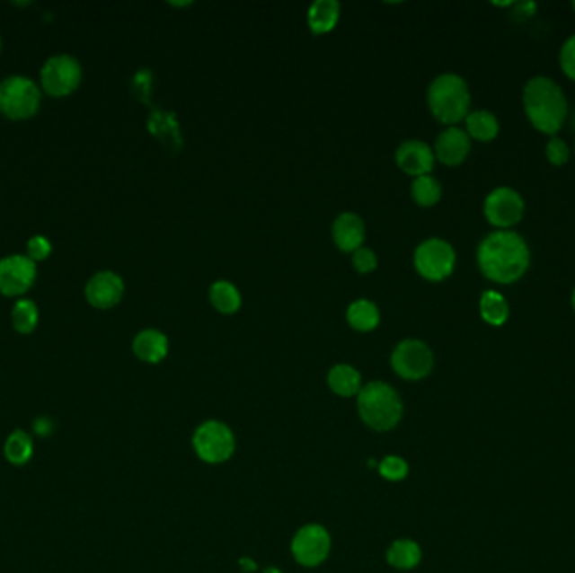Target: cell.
<instances>
[{"label":"cell","mask_w":575,"mask_h":573,"mask_svg":"<svg viewBox=\"0 0 575 573\" xmlns=\"http://www.w3.org/2000/svg\"><path fill=\"white\" fill-rule=\"evenodd\" d=\"M523 110L534 128L555 137L567 119L569 103L557 81L547 76H534L523 88Z\"/></svg>","instance_id":"cell-2"},{"label":"cell","mask_w":575,"mask_h":573,"mask_svg":"<svg viewBox=\"0 0 575 573\" xmlns=\"http://www.w3.org/2000/svg\"><path fill=\"white\" fill-rule=\"evenodd\" d=\"M330 543V534L323 526L306 525L295 534L291 550L298 563L305 567H316L327 559Z\"/></svg>","instance_id":"cell-11"},{"label":"cell","mask_w":575,"mask_h":573,"mask_svg":"<svg viewBox=\"0 0 575 573\" xmlns=\"http://www.w3.org/2000/svg\"><path fill=\"white\" fill-rule=\"evenodd\" d=\"M466 121V133L470 138H474L478 142H491L498 137L500 131V121L498 118L488 111V110H474L470 111Z\"/></svg>","instance_id":"cell-19"},{"label":"cell","mask_w":575,"mask_h":573,"mask_svg":"<svg viewBox=\"0 0 575 573\" xmlns=\"http://www.w3.org/2000/svg\"><path fill=\"white\" fill-rule=\"evenodd\" d=\"M352 264L358 273H372L377 268V256L372 249L362 246L353 252Z\"/></svg>","instance_id":"cell-31"},{"label":"cell","mask_w":575,"mask_h":573,"mask_svg":"<svg viewBox=\"0 0 575 573\" xmlns=\"http://www.w3.org/2000/svg\"><path fill=\"white\" fill-rule=\"evenodd\" d=\"M478 268L490 281L511 285L530 268V248L522 235L510 229H497L476 249Z\"/></svg>","instance_id":"cell-1"},{"label":"cell","mask_w":575,"mask_h":573,"mask_svg":"<svg viewBox=\"0 0 575 573\" xmlns=\"http://www.w3.org/2000/svg\"><path fill=\"white\" fill-rule=\"evenodd\" d=\"M54 430V422L48 417H40L36 422H34V432L40 436V437H48Z\"/></svg>","instance_id":"cell-35"},{"label":"cell","mask_w":575,"mask_h":573,"mask_svg":"<svg viewBox=\"0 0 575 573\" xmlns=\"http://www.w3.org/2000/svg\"><path fill=\"white\" fill-rule=\"evenodd\" d=\"M414 266L424 279L443 281L455 271L456 252L445 239L431 237L422 241L414 251Z\"/></svg>","instance_id":"cell-6"},{"label":"cell","mask_w":575,"mask_h":573,"mask_svg":"<svg viewBox=\"0 0 575 573\" xmlns=\"http://www.w3.org/2000/svg\"><path fill=\"white\" fill-rule=\"evenodd\" d=\"M209 300L212 306L223 314H233L241 308L239 289L226 279L212 283V286L209 287Z\"/></svg>","instance_id":"cell-23"},{"label":"cell","mask_w":575,"mask_h":573,"mask_svg":"<svg viewBox=\"0 0 575 573\" xmlns=\"http://www.w3.org/2000/svg\"><path fill=\"white\" fill-rule=\"evenodd\" d=\"M480 314L488 325L501 326L510 318V304L503 295L498 291L488 289L482 293L480 298Z\"/></svg>","instance_id":"cell-20"},{"label":"cell","mask_w":575,"mask_h":573,"mask_svg":"<svg viewBox=\"0 0 575 573\" xmlns=\"http://www.w3.org/2000/svg\"><path fill=\"white\" fill-rule=\"evenodd\" d=\"M332 235L341 251L355 252L366 241V224L357 214L343 212L333 222Z\"/></svg>","instance_id":"cell-16"},{"label":"cell","mask_w":575,"mask_h":573,"mask_svg":"<svg viewBox=\"0 0 575 573\" xmlns=\"http://www.w3.org/2000/svg\"><path fill=\"white\" fill-rule=\"evenodd\" d=\"M471 138L470 135L458 127H449L445 131L439 133L434 145V155L449 167L461 165L466 156L470 155Z\"/></svg>","instance_id":"cell-15"},{"label":"cell","mask_w":575,"mask_h":573,"mask_svg":"<svg viewBox=\"0 0 575 573\" xmlns=\"http://www.w3.org/2000/svg\"><path fill=\"white\" fill-rule=\"evenodd\" d=\"M51 242L42 235H34L27 244V252L32 260H46L51 254Z\"/></svg>","instance_id":"cell-33"},{"label":"cell","mask_w":575,"mask_h":573,"mask_svg":"<svg viewBox=\"0 0 575 573\" xmlns=\"http://www.w3.org/2000/svg\"><path fill=\"white\" fill-rule=\"evenodd\" d=\"M133 352L146 364H158L169 353V339L158 330H144L133 339Z\"/></svg>","instance_id":"cell-17"},{"label":"cell","mask_w":575,"mask_h":573,"mask_svg":"<svg viewBox=\"0 0 575 573\" xmlns=\"http://www.w3.org/2000/svg\"><path fill=\"white\" fill-rule=\"evenodd\" d=\"M0 49H2V40H0Z\"/></svg>","instance_id":"cell-40"},{"label":"cell","mask_w":575,"mask_h":573,"mask_svg":"<svg viewBox=\"0 0 575 573\" xmlns=\"http://www.w3.org/2000/svg\"><path fill=\"white\" fill-rule=\"evenodd\" d=\"M339 19L341 4L337 0H316L308 9V26L316 36L333 31Z\"/></svg>","instance_id":"cell-18"},{"label":"cell","mask_w":575,"mask_h":573,"mask_svg":"<svg viewBox=\"0 0 575 573\" xmlns=\"http://www.w3.org/2000/svg\"><path fill=\"white\" fill-rule=\"evenodd\" d=\"M571 303H572V308H574V312H575V287H574V291H572V298H571Z\"/></svg>","instance_id":"cell-37"},{"label":"cell","mask_w":575,"mask_h":573,"mask_svg":"<svg viewBox=\"0 0 575 573\" xmlns=\"http://www.w3.org/2000/svg\"><path fill=\"white\" fill-rule=\"evenodd\" d=\"M150 71L148 69H144V71H140L135 79H133V84H135V92L137 94L142 98V100H146V96H148V88H150Z\"/></svg>","instance_id":"cell-34"},{"label":"cell","mask_w":575,"mask_h":573,"mask_svg":"<svg viewBox=\"0 0 575 573\" xmlns=\"http://www.w3.org/2000/svg\"><path fill=\"white\" fill-rule=\"evenodd\" d=\"M572 7H574V11H575V0L574 2H572Z\"/></svg>","instance_id":"cell-39"},{"label":"cell","mask_w":575,"mask_h":573,"mask_svg":"<svg viewBox=\"0 0 575 573\" xmlns=\"http://www.w3.org/2000/svg\"><path fill=\"white\" fill-rule=\"evenodd\" d=\"M428 104L436 119L455 127L470 113L471 93L468 83L455 73L439 75L429 84Z\"/></svg>","instance_id":"cell-3"},{"label":"cell","mask_w":575,"mask_h":573,"mask_svg":"<svg viewBox=\"0 0 575 573\" xmlns=\"http://www.w3.org/2000/svg\"><path fill=\"white\" fill-rule=\"evenodd\" d=\"M379 471L382 478L389 481H402L409 472V466L402 457L387 456L380 463Z\"/></svg>","instance_id":"cell-29"},{"label":"cell","mask_w":575,"mask_h":573,"mask_svg":"<svg viewBox=\"0 0 575 573\" xmlns=\"http://www.w3.org/2000/svg\"><path fill=\"white\" fill-rule=\"evenodd\" d=\"M411 194L420 207H432L441 200L443 187H441L439 181L431 175H422V177L414 179L412 187H411Z\"/></svg>","instance_id":"cell-26"},{"label":"cell","mask_w":575,"mask_h":573,"mask_svg":"<svg viewBox=\"0 0 575 573\" xmlns=\"http://www.w3.org/2000/svg\"><path fill=\"white\" fill-rule=\"evenodd\" d=\"M34 453V443L24 430H13L4 445V454L13 466H24Z\"/></svg>","instance_id":"cell-24"},{"label":"cell","mask_w":575,"mask_h":573,"mask_svg":"<svg viewBox=\"0 0 575 573\" xmlns=\"http://www.w3.org/2000/svg\"><path fill=\"white\" fill-rule=\"evenodd\" d=\"M241 567H243L244 570H249V572L256 570V563L251 560V559H243V560H241Z\"/></svg>","instance_id":"cell-36"},{"label":"cell","mask_w":575,"mask_h":573,"mask_svg":"<svg viewBox=\"0 0 575 573\" xmlns=\"http://www.w3.org/2000/svg\"><path fill=\"white\" fill-rule=\"evenodd\" d=\"M545 156L552 165L562 167L571 158V148L562 138L550 137L549 142L545 145Z\"/></svg>","instance_id":"cell-30"},{"label":"cell","mask_w":575,"mask_h":573,"mask_svg":"<svg viewBox=\"0 0 575 573\" xmlns=\"http://www.w3.org/2000/svg\"><path fill=\"white\" fill-rule=\"evenodd\" d=\"M234 436L223 422H204L194 434V449L197 456L210 464L227 461L234 453Z\"/></svg>","instance_id":"cell-7"},{"label":"cell","mask_w":575,"mask_h":573,"mask_svg":"<svg viewBox=\"0 0 575 573\" xmlns=\"http://www.w3.org/2000/svg\"><path fill=\"white\" fill-rule=\"evenodd\" d=\"M150 130L160 138H164V142H167L169 145L182 144V140L179 137V127H177L175 118L172 113L154 111L152 118H150Z\"/></svg>","instance_id":"cell-28"},{"label":"cell","mask_w":575,"mask_h":573,"mask_svg":"<svg viewBox=\"0 0 575 573\" xmlns=\"http://www.w3.org/2000/svg\"><path fill=\"white\" fill-rule=\"evenodd\" d=\"M347 322L357 331H372L380 322V312L374 301L357 300L347 310Z\"/></svg>","instance_id":"cell-21"},{"label":"cell","mask_w":575,"mask_h":573,"mask_svg":"<svg viewBox=\"0 0 575 573\" xmlns=\"http://www.w3.org/2000/svg\"><path fill=\"white\" fill-rule=\"evenodd\" d=\"M40 93L32 79L13 76L0 83V113L13 119L31 118L40 108Z\"/></svg>","instance_id":"cell-5"},{"label":"cell","mask_w":575,"mask_h":573,"mask_svg":"<svg viewBox=\"0 0 575 573\" xmlns=\"http://www.w3.org/2000/svg\"><path fill=\"white\" fill-rule=\"evenodd\" d=\"M358 412L368 428L389 430L402 417V402L389 383L370 382L358 392Z\"/></svg>","instance_id":"cell-4"},{"label":"cell","mask_w":575,"mask_h":573,"mask_svg":"<svg viewBox=\"0 0 575 573\" xmlns=\"http://www.w3.org/2000/svg\"><path fill=\"white\" fill-rule=\"evenodd\" d=\"M86 300L98 310L113 308L119 303L125 293L123 279L111 271L94 274L86 285Z\"/></svg>","instance_id":"cell-13"},{"label":"cell","mask_w":575,"mask_h":573,"mask_svg":"<svg viewBox=\"0 0 575 573\" xmlns=\"http://www.w3.org/2000/svg\"><path fill=\"white\" fill-rule=\"evenodd\" d=\"M40 81L42 88L51 96L71 94L81 83V66L73 56H53L42 66Z\"/></svg>","instance_id":"cell-10"},{"label":"cell","mask_w":575,"mask_h":573,"mask_svg":"<svg viewBox=\"0 0 575 573\" xmlns=\"http://www.w3.org/2000/svg\"><path fill=\"white\" fill-rule=\"evenodd\" d=\"M40 320L38 306L29 300H21L15 303L13 310V325L19 333H31Z\"/></svg>","instance_id":"cell-27"},{"label":"cell","mask_w":575,"mask_h":573,"mask_svg":"<svg viewBox=\"0 0 575 573\" xmlns=\"http://www.w3.org/2000/svg\"><path fill=\"white\" fill-rule=\"evenodd\" d=\"M559 61L563 73L575 81V34L563 42Z\"/></svg>","instance_id":"cell-32"},{"label":"cell","mask_w":575,"mask_h":573,"mask_svg":"<svg viewBox=\"0 0 575 573\" xmlns=\"http://www.w3.org/2000/svg\"><path fill=\"white\" fill-rule=\"evenodd\" d=\"M395 162L399 169L412 177L429 175L434 169L436 155L429 145L420 140H407L399 145L395 152Z\"/></svg>","instance_id":"cell-14"},{"label":"cell","mask_w":575,"mask_h":573,"mask_svg":"<svg viewBox=\"0 0 575 573\" xmlns=\"http://www.w3.org/2000/svg\"><path fill=\"white\" fill-rule=\"evenodd\" d=\"M264 573H281V572H279L278 569H268V570H266V572Z\"/></svg>","instance_id":"cell-38"},{"label":"cell","mask_w":575,"mask_h":573,"mask_svg":"<svg viewBox=\"0 0 575 573\" xmlns=\"http://www.w3.org/2000/svg\"><path fill=\"white\" fill-rule=\"evenodd\" d=\"M484 217L498 229H510L522 221L525 214V200L511 187H497L484 198Z\"/></svg>","instance_id":"cell-9"},{"label":"cell","mask_w":575,"mask_h":573,"mask_svg":"<svg viewBox=\"0 0 575 573\" xmlns=\"http://www.w3.org/2000/svg\"><path fill=\"white\" fill-rule=\"evenodd\" d=\"M420 548L412 540H397L387 551V561L401 570L414 569L420 561Z\"/></svg>","instance_id":"cell-25"},{"label":"cell","mask_w":575,"mask_h":573,"mask_svg":"<svg viewBox=\"0 0 575 573\" xmlns=\"http://www.w3.org/2000/svg\"><path fill=\"white\" fill-rule=\"evenodd\" d=\"M36 279L34 260L22 254H13L0 260V293L19 296L29 291Z\"/></svg>","instance_id":"cell-12"},{"label":"cell","mask_w":575,"mask_h":573,"mask_svg":"<svg viewBox=\"0 0 575 573\" xmlns=\"http://www.w3.org/2000/svg\"><path fill=\"white\" fill-rule=\"evenodd\" d=\"M330 389L341 397L358 395L360 392V374L350 365H335L328 374Z\"/></svg>","instance_id":"cell-22"},{"label":"cell","mask_w":575,"mask_h":573,"mask_svg":"<svg viewBox=\"0 0 575 573\" xmlns=\"http://www.w3.org/2000/svg\"><path fill=\"white\" fill-rule=\"evenodd\" d=\"M394 372L405 380H420L431 374L432 350L420 339H404L394 348L391 357Z\"/></svg>","instance_id":"cell-8"}]
</instances>
